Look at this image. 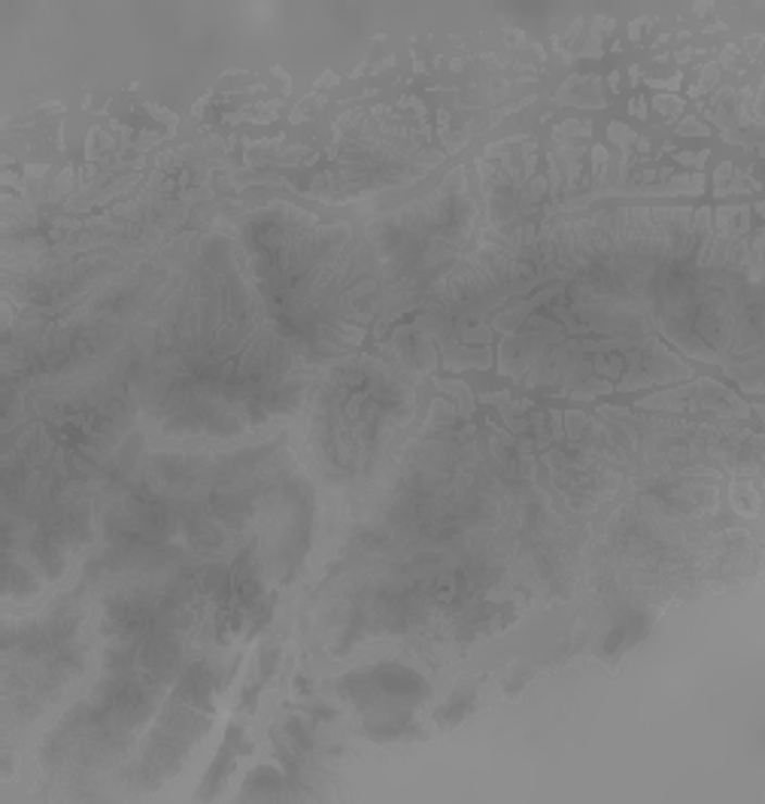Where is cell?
Listing matches in <instances>:
<instances>
[{"label": "cell", "mask_w": 765, "mask_h": 804, "mask_svg": "<svg viewBox=\"0 0 765 804\" xmlns=\"http://www.w3.org/2000/svg\"><path fill=\"white\" fill-rule=\"evenodd\" d=\"M377 689H380L386 699L404 704L423 702L428 695L426 680L419 674L407 671V668H398V665H386L377 671Z\"/></svg>", "instance_id": "1"}]
</instances>
